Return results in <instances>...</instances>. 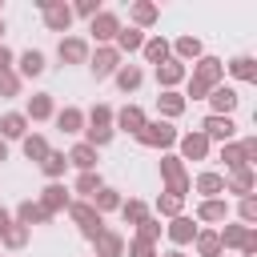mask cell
<instances>
[{
    "instance_id": "603a6c76",
    "label": "cell",
    "mask_w": 257,
    "mask_h": 257,
    "mask_svg": "<svg viewBox=\"0 0 257 257\" xmlns=\"http://www.w3.org/2000/svg\"><path fill=\"white\" fill-rule=\"evenodd\" d=\"M24 124H28L24 112H4V116H0V133H4V137H24Z\"/></svg>"
},
{
    "instance_id": "f5cc1de1",
    "label": "cell",
    "mask_w": 257,
    "mask_h": 257,
    "mask_svg": "<svg viewBox=\"0 0 257 257\" xmlns=\"http://www.w3.org/2000/svg\"><path fill=\"white\" fill-rule=\"evenodd\" d=\"M165 257H185V253H181V249H173V253H165Z\"/></svg>"
},
{
    "instance_id": "cb8c5ba5",
    "label": "cell",
    "mask_w": 257,
    "mask_h": 257,
    "mask_svg": "<svg viewBox=\"0 0 257 257\" xmlns=\"http://www.w3.org/2000/svg\"><path fill=\"white\" fill-rule=\"evenodd\" d=\"M197 193H205V197L225 193V177H221V173H201V177H197Z\"/></svg>"
},
{
    "instance_id": "b9f144b4",
    "label": "cell",
    "mask_w": 257,
    "mask_h": 257,
    "mask_svg": "<svg viewBox=\"0 0 257 257\" xmlns=\"http://www.w3.org/2000/svg\"><path fill=\"white\" fill-rule=\"evenodd\" d=\"M128 253H133V257H157L153 241H141V237H133V241H128Z\"/></svg>"
},
{
    "instance_id": "ab89813d",
    "label": "cell",
    "mask_w": 257,
    "mask_h": 257,
    "mask_svg": "<svg viewBox=\"0 0 257 257\" xmlns=\"http://www.w3.org/2000/svg\"><path fill=\"white\" fill-rule=\"evenodd\" d=\"M104 185H100V177L96 173H80L76 177V193H100Z\"/></svg>"
},
{
    "instance_id": "484cf974",
    "label": "cell",
    "mask_w": 257,
    "mask_h": 257,
    "mask_svg": "<svg viewBox=\"0 0 257 257\" xmlns=\"http://www.w3.org/2000/svg\"><path fill=\"white\" fill-rule=\"evenodd\" d=\"M185 76V64H177V60H165V64H157V80L169 88V84H177Z\"/></svg>"
},
{
    "instance_id": "52a82bcc",
    "label": "cell",
    "mask_w": 257,
    "mask_h": 257,
    "mask_svg": "<svg viewBox=\"0 0 257 257\" xmlns=\"http://www.w3.org/2000/svg\"><path fill=\"white\" fill-rule=\"evenodd\" d=\"M233 128H237V124H233L229 116H209V120L201 124V137H205V141H225V145H229V141H233Z\"/></svg>"
},
{
    "instance_id": "2e32d148",
    "label": "cell",
    "mask_w": 257,
    "mask_h": 257,
    "mask_svg": "<svg viewBox=\"0 0 257 257\" xmlns=\"http://www.w3.org/2000/svg\"><path fill=\"white\" fill-rule=\"evenodd\" d=\"M209 100H213V108H217L213 116H229V112L237 108V92H233V88H213Z\"/></svg>"
},
{
    "instance_id": "5bb4252c",
    "label": "cell",
    "mask_w": 257,
    "mask_h": 257,
    "mask_svg": "<svg viewBox=\"0 0 257 257\" xmlns=\"http://www.w3.org/2000/svg\"><path fill=\"white\" fill-rule=\"evenodd\" d=\"M84 56H88V44H84V40H76V36L60 40V60H68V64H80Z\"/></svg>"
},
{
    "instance_id": "8fae6325",
    "label": "cell",
    "mask_w": 257,
    "mask_h": 257,
    "mask_svg": "<svg viewBox=\"0 0 257 257\" xmlns=\"http://www.w3.org/2000/svg\"><path fill=\"white\" fill-rule=\"evenodd\" d=\"M44 221H48V213H44L36 201H20V209H16V225L28 229V225H44Z\"/></svg>"
},
{
    "instance_id": "30bf717a",
    "label": "cell",
    "mask_w": 257,
    "mask_h": 257,
    "mask_svg": "<svg viewBox=\"0 0 257 257\" xmlns=\"http://www.w3.org/2000/svg\"><path fill=\"white\" fill-rule=\"evenodd\" d=\"M92 245H96V257H120V253H124V237H120V233H108V229H104Z\"/></svg>"
},
{
    "instance_id": "44dd1931",
    "label": "cell",
    "mask_w": 257,
    "mask_h": 257,
    "mask_svg": "<svg viewBox=\"0 0 257 257\" xmlns=\"http://www.w3.org/2000/svg\"><path fill=\"white\" fill-rule=\"evenodd\" d=\"M169 237H173L177 245H185V241H193V237H197V225H193L189 217H173V225H169Z\"/></svg>"
},
{
    "instance_id": "7a4b0ae2",
    "label": "cell",
    "mask_w": 257,
    "mask_h": 257,
    "mask_svg": "<svg viewBox=\"0 0 257 257\" xmlns=\"http://www.w3.org/2000/svg\"><path fill=\"white\" fill-rule=\"evenodd\" d=\"M221 60H213V56H205L201 64H197V72H193V84H189V96H205V92H213L217 88V80H221Z\"/></svg>"
},
{
    "instance_id": "4fadbf2b",
    "label": "cell",
    "mask_w": 257,
    "mask_h": 257,
    "mask_svg": "<svg viewBox=\"0 0 257 257\" xmlns=\"http://www.w3.org/2000/svg\"><path fill=\"white\" fill-rule=\"evenodd\" d=\"M116 32H120V24H116L112 12H96V16H92V36H96V40H108V36H116Z\"/></svg>"
},
{
    "instance_id": "f6af8a7d",
    "label": "cell",
    "mask_w": 257,
    "mask_h": 257,
    "mask_svg": "<svg viewBox=\"0 0 257 257\" xmlns=\"http://www.w3.org/2000/svg\"><path fill=\"white\" fill-rule=\"evenodd\" d=\"M237 213H241V221H245V225H249V221H257V201H253V193H249V197H241V209H237Z\"/></svg>"
},
{
    "instance_id": "ffe728a7",
    "label": "cell",
    "mask_w": 257,
    "mask_h": 257,
    "mask_svg": "<svg viewBox=\"0 0 257 257\" xmlns=\"http://www.w3.org/2000/svg\"><path fill=\"white\" fill-rule=\"evenodd\" d=\"M249 189H253V169H237V173L225 181V193H241V197H249Z\"/></svg>"
},
{
    "instance_id": "60d3db41",
    "label": "cell",
    "mask_w": 257,
    "mask_h": 257,
    "mask_svg": "<svg viewBox=\"0 0 257 257\" xmlns=\"http://www.w3.org/2000/svg\"><path fill=\"white\" fill-rule=\"evenodd\" d=\"M20 92V76L8 68V72H0V96H16Z\"/></svg>"
},
{
    "instance_id": "f1b7e54d",
    "label": "cell",
    "mask_w": 257,
    "mask_h": 257,
    "mask_svg": "<svg viewBox=\"0 0 257 257\" xmlns=\"http://www.w3.org/2000/svg\"><path fill=\"white\" fill-rule=\"evenodd\" d=\"M64 165H68V157H64V153H48V157L40 161V169H44V177H48V181H56V177L64 173Z\"/></svg>"
},
{
    "instance_id": "ac0fdd59",
    "label": "cell",
    "mask_w": 257,
    "mask_h": 257,
    "mask_svg": "<svg viewBox=\"0 0 257 257\" xmlns=\"http://www.w3.org/2000/svg\"><path fill=\"white\" fill-rule=\"evenodd\" d=\"M197 217H201V221H225V217H229V205H225L221 197H209V201H201Z\"/></svg>"
},
{
    "instance_id": "f546056e",
    "label": "cell",
    "mask_w": 257,
    "mask_h": 257,
    "mask_svg": "<svg viewBox=\"0 0 257 257\" xmlns=\"http://www.w3.org/2000/svg\"><path fill=\"white\" fill-rule=\"evenodd\" d=\"M120 217H124L128 225H141V221H149V209H145L141 201H120Z\"/></svg>"
},
{
    "instance_id": "d6a6232c",
    "label": "cell",
    "mask_w": 257,
    "mask_h": 257,
    "mask_svg": "<svg viewBox=\"0 0 257 257\" xmlns=\"http://www.w3.org/2000/svg\"><path fill=\"white\" fill-rule=\"evenodd\" d=\"M193 241H197V253H201V257H217V253H221V241H217V233H197Z\"/></svg>"
},
{
    "instance_id": "d590c367",
    "label": "cell",
    "mask_w": 257,
    "mask_h": 257,
    "mask_svg": "<svg viewBox=\"0 0 257 257\" xmlns=\"http://www.w3.org/2000/svg\"><path fill=\"white\" fill-rule=\"evenodd\" d=\"M229 68H233V76H237V80H253V76H257V68H253V56H237Z\"/></svg>"
},
{
    "instance_id": "ee69618b",
    "label": "cell",
    "mask_w": 257,
    "mask_h": 257,
    "mask_svg": "<svg viewBox=\"0 0 257 257\" xmlns=\"http://www.w3.org/2000/svg\"><path fill=\"white\" fill-rule=\"evenodd\" d=\"M177 52H181V56H201V40L181 36V40H177Z\"/></svg>"
},
{
    "instance_id": "7dc6e473",
    "label": "cell",
    "mask_w": 257,
    "mask_h": 257,
    "mask_svg": "<svg viewBox=\"0 0 257 257\" xmlns=\"http://www.w3.org/2000/svg\"><path fill=\"white\" fill-rule=\"evenodd\" d=\"M241 253H245V257H253V253H257V233H253V229L245 233V241H241Z\"/></svg>"
},
{
    "instance_id": "4316f807",
    "label": "cell",
    "mask_w": 257,
    "mask_h": 257,
    "mask_svg": "<svg viewBox=\"0 0 257 257\" xmlns=\"http://www.w3.org/2000/svg\"><path fill=\"white\" fill-rule=\"evenodd\" d=\"M56 124H60V133H80L84 112L80 108H64V112H56Z\"/></svg>"
},
{
    "instance_id": "db71d44e",
    "label": "cell",
    "mask_w": 257,
    "mask_h": 257,
    "mask_svg": "<svg viewBox=\"0 0 257 257\" xmlns=\"http://www.w3.org/2000/svg\"><path fill=\"white\" fill-rule=\"evenodd\" d=\"M0 32H4V24H0Z\"/></svg>"
},
{
    "instance_id": "ba28073f",
    "label": "cell",
    "mask_w": 257,
    "mask_h": 257,
    "mask_svg": "<svg viewBox=\"0 0 257 257\" xmlns=\"http://www.w3.org/2000/svg\"><path fill=\"white\" fill-rule=\"evenodd\" d=\"M181 153H185V161H205L209 157V141L201 133H185L181 137Z\"/></svg>"
},
{
    "instance_id": "7bdbcfd3",
    "label": "cell",
    "mask_w": 257,
    "mask_h": 257,
    "mask_svg": "<svg viewBox=\"0 0 257 257\" xmlns=\"http://www.w3.org/2000/svg\"><path fill=\"white\" fill-rule=\"evenodd\" d=\"M116 44L120 48H141V32L137 28H124V32H116Z\"/></svg>"
},
{
    "instance_id": "9a60e30c",
    "label": "cell",
    "mask_w": 257,
    "mask_h": 257,
    "mask_svg": "<svg viewBox=\"0 0 257 257\" xmlns=\"http://www.w3.org/2000/svg\"><path fill=\"white\" fill-rule=\"evenodd\" d=\"M116 72V48H100L92 56V76H112Z\"/></svg>"
},
{
    "instance_id": "3957f363",
    "label": "cell",
    "mask_w": 257,
    "mask_h": 257,
    "mask_svg": "<svg viewBox=\"0 0 257 257\" xmlns=\"http://www.w3.org/2000/svg\"><path fill=\"white\" fill-rule=\"evenodd\" d=\"M68 213H72V221L80 225V233H84L88 241H96V237L104 233V225H100V213H96L92 205H84V201H68Z\"/></svg>"
},
{
    "instance_id": "f907efd6",
    "label": "cell",
    "mask_w": 257,
    "mask_h": 257,
    "mask_svg": "<svg viewBox=\"0 0 257 257\" xmlns=\"http://www.w3.org/2000/svg\"><path fill=\"white\" fill-rule=\"evenodd\" d=\"M12 225V217H8V209H0V237H4V229Z\"/></svg>"
},
{
    "instance_id": "8992f818",
    "label": "cell",
    "mask_w": 257,
    "mask_h": 257,
    "mask_svg": "<svg viewBox=\"0 0 257 257\" xmlns=\"http://www.w3.org/2000/svg\"><path fill=\"white\" fill-rule=\"evenodd\" d=\"M36 205H40V209L52 217V213H60V209L68 205V189H64L60 181H48V189L40 193V201H36Z\"/></svg>"
},
{
    "instance_id": "5b68a950",
    "label": "cell",
    "mask_w": 257,
    "mask_h": 257,
    "mask_svg": "<svg viewBox=\"0 0 257 257\" xmlns=\"http://www.w3.org/2000/svg\"><path fill=\"white\" fill-rule=\"evenodd\" d=\"M161 177L169 181V193H177V197H185V193H189V177H185L181 157H165V161H161Z\"/></svg>"
},
{
    "instance_id": "7c38bea8",
    "label": "cell",
    "mask_w": 257,
    "mask_h": 257,
    "mask_svg": "<svg viewBox=\"0 0 257 257\" xmlns=\"http://www.w3.org/2000/svg\"><path fill=\"white\" fill-rule=\"evenodd\" d=\"M40 8H44V20H48V28H68V20H72V12L64 8V4H48V0H40Z\"/></svg>"
},
{
    "instance_id": "d6986e66",
    "label": "cell",
    "mask_w": 257,
    "mask_h": 257,
    "mask_svg": "<svg viewBox=\"0 0 257 257\" xmlns=\"http://www.w3.org/2000/svg\"><path fill=\"white\" fill-rule=\"evenodd\" d=\"M48 153H52V149H48V141H44L40 133H32V137H24V157H28V161H36V165H40V161H44Z\"/></svg>"
},
{
    "instance_id": "4dcf8cb0",
    "label": "cell",
    "mask_w": 257,
    "mask_h": 257,
    "mask_svg": "<svg viewBox=\"0 0 257 257\" xmlns=\"http://www.w3.org/2000/svg\"><path fill=\"white\" fill-rule=\"evenodd\" d=\"M96 201H92V209L96 213H104V209H120V193L116 189H100V193H92Z\"/></svg>"
},
{
    "instance_id": "9c48e42d",
    "label": "cell",
    "mask_w": 257,
    "mask_h": 257,
    "mask_svg": "<svg viewBox=\"0 0 257 257\" xmlns=\"http://www.w3.org/2000/svg\"><path fill=\"white\" fill-rule=\"evenodd\" d=\"M116 124H120L124 133H133V137H137V133H141V128H145L149 120H145V112H141L137 104H124V108L116 112Z\"/></svg>"
},
{
    "instance_id": "8d00e7d4",
    "label": "cell",
    "mask_w": 257,
    "mask_h": 257,
    "mask_svg": "<svg viewBox=\"0 0 257 257\" xmlns=\"http://www.w3.org/2000/svg\"><path fill=\"white\" fill-rule=\"evenodd\" d=\"M145 56H149L153 64H165V60H169V44H165V40H149V44H145Z\"/></svg>"
},
{
    "instance_id": "f35d334b",
    "label": "cell",
    "mask_w": 257,
    "mask_h": 257,
    "mask_svg": "<svg viewBox=\"0 0 257 257\" xmlns=\"http://www.w3.org/2000/svg\"><path fill=\"white\" fill-rule=\"evenodd\" d=\"M181 201H185V197H177V193H165V197L157 201V213H165V217H177V213H181Z\"/></svg>"
},
{
    "instance_id": "d4e9b609",
    "label": "cell",
    "mask_w": 257,
    "mask_h": 257,
    "mask_svg": "<svg viewBox=\"0 0 257 257\" xmlns=\"http://www.w3.org/2000/svg\"><path fill=\"white\" fill-rule=\"evenodd\" d=\"M20 72H24V76H40V72H44V52L28 48V52L20 56Z\"/></svg>"
},
{
    "instance_id": "e0dca14e",
    "label": "cell",
    "mask_w": 257,
    "mask_h": 257,
    "mask_svg": "<svg viewBox=\"0 0 257 257\" xmlns=\"http://www.w3.org/2000/svg\"><path fill=\"white\" fill-rule=\"evenodd\" d=\"M68 165H76L80 173H92V165H96V149H92V145H76V149L68 153Z\"/></svg>"
},
{
    "instance_id": "277c9868",
    "label": "cell",
    "mask_w": 257,
    "mask_h": 257,
    "mask_svg": "<svg viewBox=\"0 0 257 257\" xmlns=\"http://www.w3.org/2000/svg\"><path fill=\"white\" fill-rule=\"evenodd\" d=\"M137 141H141L145 149H165V145L177 141V128H173L169 120H157V124H145V128L137 133Z\"/></svg>"
},
{
    "instance_id": "681fc988",
    "label": "cell",
    "mask_w": 257,
    "mask_h": 257,
    "mask_svg": "<svg viewBox=\"0 0 257 257\" xmlns=\"http://www.w3.org/2000/svg\"><path fill=\"white\" fill-rule=\"evenodd\" d=\"M76 12H80V16H96V4H92V0H84V4L76 8Z\"/></svg>"
},
{
    "instance_id": "e575fe53",
    "label": "cell",
    "mask_w": 257,
    "mask_h": 257,
    "mask_svg": "<svg viewBox=\"0 0 257 257\" xmlns=\"http://www.w3.org/2000/svg\"><path fill=\"white\" fill-rule=\"evenodd\" d=\"M0 241H4V245H8V249H20V245H24V241H28V229H24V225H16V221H12V225H8V229H4V237H0Z\"/></svg>"
},
{
    "instance_id": "816d5d0a",
    "label": "cell",
    "mask_w": 257,
    "mask_h": 257,
    "mask_svg": "<svg viewBox=\"0 0 257 257\" xmlns=\"http://www.w3.org/2000/svg\"><path fill=\"white\" fill-rule=\"evenodd\" d=\"M0 161H8V145L4 141H0Z\"/></svg>"
},
{
    "instance_id": "bcb514c9",
    "label": "cell",
    "mask_w": 257,
    "mask_h": 257,
    "mask_svg": "<svg viewBox=\"0 0 257 257\" xmlns=\"http://www.w3.org/2000/svg\"><path fill=\"white\" fill-rule=\"evenodd\" d=\"M133 16H137L141 24H149V20L157 16V8H153V4H137V8H133Z\"/></svg>"
},
{
    "instance_id": "6da1fadb",
    "label": "cell",
    "mask_w": 257,
    "mask_h": 257,
    "mask_svg": "<svg viewBox=\"0 0 257 257\" xmlns=\"http://www.w3.org/2000/svg\"><path fill=\"white\" fill-rule=\"evenodd\" d=\"M108 141H112V108H108V104H96V108L88 112V141H84V145L100 149V145H108Z\"/></svg>"
},
{
    "instance_id": "83f0119b",
    "label": "cell",
    "mask_w": 257,
    "mask_h": 257,
    "mask_svg": "<svg viewBox=\"0 0 257 257\" xmlns=\"http://www.w3.org/2000/svg\"><path fill=\"white\" fill-rule=\"evenodd\" d=\"M221 161H225L233 173H237V169H249V165H245V149H241V145H233V141L221 149Z\"/></svg>"
},
{
    "instance_id": "1f68e13d",
    "label": "cell",
    "mask_w": 257,
    "mask_h": 257,
    "mask_svg": "<svg viewBox=\"0 0 257 257\" xmlns=\"http://www.w3.org/2000/svg\"><path fill=\"white\" fill-rule=\"evenodd\" d=\"M245 233H249V225H225V229L217 233V241H221V249H225V245H241Z\"/></svg>"
},
{
    "instance_id": "836d02e7",
    "label": "cell",
    "mask_w": 257,
    "mask_h": 257,
    "mask_svg": "<svg viewBox=\"0 0 257 257\" xmlns=\"http://www.w3.org/2000/svg\"><path fill=\"white\" fill-rule=\"evenodd\" d=\"M116 84H120L124 92H133V88L141 84V68H137V64H128V68H116Z\"/></svg>"
},
{
    "instance_id": "7402d4cb",
    "label": "cell",
    "mask_w": 257,
    "mask_h": 257,
    "mask_svg": "<svg viewBox=\"0 0 257 257\" xmlns=\"http://www.w3.org/2000/svg\"><path fill=\"white\" fill-rule=\"evenodd\" d=\"M28 116H32V120H48V116H52V96H48V92H36V96L28 100Z\"/></svg>"
},
{
    "instance_id": "c3c4849f",
    "label": "cell",
    "mask_w": 257,
    "mask_h": 257,
    "mask_svg": "<svg viewBox=\"0 0 257 257\" xmlns=\"http://www.w3.org/2000/svg\"><path fill=\"white\" fill-rule=\"evenodd\" d=\"M8 64H12V52L0 44V72H8Z\"/></svg>"
},
{
    "instance_id": "74e56055",
    "label": "cell",
    "mask_w": 257,
    "mask_h": 257,
    "mask_svg": "<svg viewBox=\"0 0 257 257\" xmlns=\"http://www.w3.org/2000/svg\"><path fill=\"white\" fill-rule=\"evenodd\" d=\"M157 104H161V112H165V116H177V112L185 108V100H181L177 92H161V100H157Z\"/></svg>"
}]
</instances>
